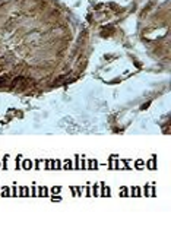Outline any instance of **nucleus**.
<instances>
[{"label":"nucleus","instance_id":"1","mask_svg":"<svg viewBox=\"0 0 171 250\" xmlns=\"http://www.w3.org/2000/svg\"><path fill=\"white\" fill-rule=\"evenodd\" d=\"M25 82H27V79H25L24 76H16V78L12 81V88H15V86L20 85V83H25Z\"/></svg>","mask_w":171,"mask_h":250},{"label":"nucleus","instance_id":"2","mask_svg":"<svg viewBox=\"0 0 171 250\" xmlns=\"http://www.w3.org/2000/svg\"><path fill=\"white\" fill-rule=\"evenodd\" d=\"M111 32H114V28H113V27H107V28H104V29L101 31V35H102V37H108Z\"/></svg>","mask_w":171,"mask_h":250},{"label":"nucleus","instance_id":"3","mask_svg":"<svg viewBox=\"0 0 171 250\" xmlns=\"http://www.w3.org/2000/svg\"><path fill=\"white\" fill-rule=\"evenodd\" d=\"M6 83H9V78L7 76H0V86H5Z\"/></svg>","mask_w":171,"mask_h":250},{"label":"nucleus","instance_id":"4","mask_svg":"<svg viewBox=\"0 0 171 250\" xmlns=\"http://www.w3.org/2000/svg\"><path fill=\"white\" fill-rule=\"evenodd\" d=\"M2 70H3V64H2V63H0V72H2Z\"/></svg>","mask_w":171,"mask_h":250}]
</instances>
